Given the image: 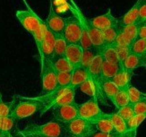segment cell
<instances>
[{"label":"cell","mask_w":146,"mask_h":137,"mask_svg":"<svg viewBox=\"0 0 146 137\" xmlns=\"http://www.w3.org/2000/svg\"><path fill=\"white\" fill-rule=\"evenodd\" d=\"M33 101H40L44 107L40 111V116L50 109H56L62 106H66L75 102V90L69 85L66 87H58L55 91L43 94L36 98H29Z\"/></svg>","instance_id":"6da1fadb"},{"label":"cell","mask_w":146,"mask_h":137,"mask_svg":"<svg viewBox=\"0 0 146 137\" xmlns=\"http://www.w3.org/2000/svg\"><path fill=\"white\" fill-rule=\"evenodd\" d=\"M18 133L23 136L31 137H65L67 134L66 124L52 119L46 124H29Z\"/></svg>","instance_id":"7a4b0ae2"},{"label":"cell","mask_w":146,"mask_h":137,"mask_svg":"<svg viewBox=\"0 0 146 137\" xmlns=\"http://www.w3.org/2000/svg\"><path fill=\"white\" fill-rule=\"evenodd\" d=\"M67 5H68L69 9H70L73 16H74L76 19L79 21L82 29H84L89 33V35H90V38L92 42L93 49L97 53H99L101 50V48L104 47L101 32L92 25L91 23V20L88 19V18L84 15V14L82 13V9L74 2V0H68Z\"/></svg>","instance_id":"3957f363"},{"label":"cell","mask_w":146,"mask_h":137,"mask_svg":"<svg viewBox=\"0 0 146 137\" xmlns=\"http://www.w3.org/2000/svg\"><path fill=\"white\" fill-rule=\"evenodd\" d=\"M102 64H103V58L100 53H97L94 57L90 67L88 68V75L89 79L91 80L94 86V90L96 92V98L98 101L102 103L105 106H108L109 104L106 101V97L103 91V79H102Z\"/></svg>","instance_id":"277c9868"},{"label":"cell","mask_w":146,"mask_h":137,"mask_svg":"<svg viewBox=\"0 0 146 137\" xmlns=\"http://www.w3.org/2000/svg\"><path fill=\"white\" fill-rule=\"evenodd\" d=\"M17 99H20L17 103L15 102L13 106L10 116L15 121L23 119L34 115L36 112L40 111L44 107V104L38 101H33L27 97L15 95Z\"/></svg>","instance_id":"5b68a950"},{"label":"cell","mask_w":146,"mask_h":137,"mask_svg":"<svg viewBox=\"0 0 146 137\" xmlns=\"http://www.w3.org/2000/svg\"><path fill=\"white\" fill-rule=\"evenodd\" d=\"M67 134L74 137H91L97 132L95 124L84 118L77 117L66 124Z\"/></svg>","instance_id":"8992f818"},{"label":"cell","mask_w":146,"mask_h":137,"mask_svg":"<svg viewBox=\"0 0 146 137\" xmlns=\"http://www.w3.org/2000/svg\"><path fill=\"white\" fill-rule=\"evenodd\" d=\"M78 116L92 123L100 118L106 117L108 113H104L99 107V101L97 99L91 98L88 101L78 105Z\"/></svg>","instance_id":"52a82bcc"},{"label":"cell","mask_w":146,"mask_h":137,"mask_svg":"<svg viewBox=\"0 0 146 137\" xmlns=\"http://www.w3.org/2000/svg\"><path fill=\"white\" fill-rule=\"evenodd\" d=\"M23 2L26 5L28 9L18 10L15 14V16L18 19V21L20 22L21 25L29 33L33 35L35 32V30L40 27L41 18L40 16H38L31 9L30 5L25 0H23Z\"/></svg>","instance_id":"ba28073f"},{"label":"cell","mask_w":146,"mask_h":137,"mask_svg":"<svg viewBox=\"0 0 146 137\" xmlns=\"http://www.w3.org/2000/svg\"><path fill=\"white\" fill-rule=\"evenodd\" d=\"M42 78V93L47 94L58 88V73H56L53 61L45 59L43 70L40 71Z\"/></svg>","instance_id":"9c48e42d"},{"label":"cell","mask_w":146,"mask_h":137,"mask_svg":"<svg viewBox=\"0 0 146 137\" xmlns=\"http://www.w3.org/2000/svg\"><path fill=\"white\" fill-rule=\"evenodd\" d=\"M82 27L79 21L74 16H69L66 18V25L63 35L67 44H80Z\"/></svg>","instance_id":"30bf717a"},{"label":"cell","mask_w":146,"mask_h":137,"mask_svg":"<svg viewBox=\"0 0 146 137\" xmlns=\"http://www.w3.org/2000/svg\"><path fill=\"white\" fill-rule=\"evenodd\" d=\"M54 119L63 124H67L77 118L78 116V104L76 102L62 106L60 108L54 109Z\"/></svg>","instance_id":"8fae6325"},{"label":"cell","mask_w":146,"mask_h":137,"mask_svg":"<svg viewBox=\"0 0 146 137\" xmlns=\"http://www.w3.org/2000/svg\"><path fill=\"white\" fill-rule=\"evenodd\" d=\"M47 26L54 34H61L64 32L65 25H66V18L60 16L56 13L53 7L52 0H50V7H49V13L48 18L45 21Z\"/></svg>","instance_id":"7c38bea8"},{"label":"cell","mask_w":146,"mask_h":137,"mask_svg":"<svg viewBox=\"0 0 146 137\" xmlns=\"http://www.w3.org/2000/svg\"><path fill=\"white\" fill-rule=\"evenodd\" d=\"M90 20L92 25L100 30L117 26L119 24V20L117 19V18L112 15L111 9L108 10L107 13H105L104 15L92 18Z\"/></svg>","instance_id":"4fadbf2b"},{"label":"cell","mask_w":146,"mask_h":137,"mask_svg":"<svg viewBox=\"0 0 146 137\" xmlns=\"http://www.w3.org/2000/svg\"><path fill=\"white\" fill-rule=\"evenodd\" d=\"M55 42H56V35L47 26L46 34L45 37H44V40L42 44V56L44 61H45V59L52 61L53 55H54Z\"/></svg>","instance_id":"5bb4252c"},{"label":"cell","mask_w":146,"mask_h":137,"mask_svg":"<svg viewBox=\"0 0 146 137\" xmlns=\"http://www.w3.org/2000/svg\"><path fill=\"white\" fill-rule=\"evenodd\" d=\"M84 49L80 44H69L66 48L65 58L69 61L74 68L81 66Z\"/></svg>","instance_id":"9a60e30c"},{"label":"cell","mask_w":146,"mask_h":137,"mask_svg":"<svg viewBox=\"0 0 146 137\" xmlns=\"http://www.w3.org/2000/svg\"><path fill=\"white\" fill-rule=\"evenodd\" d=\"M46 30H47V24H46L45 21H43L41 19L40 27L38 28L35 30V32L33 34V37L35 40L37 50H38V53H39V56H40V71L43 70L44 63H45V61H44V59H43V56H42V44H43L44 37H45V34H46Z\"/></svg>","instance_id":"2e32d148"},{"label":"cell","mask_w":146,"mask_h":137,"mask_svg":"<svg viewBox=\"0 0 146 137\" xmlns=\"http://www.w3.org/2000/svg\"><path fill=\"white\" fill-rule=\"evenodd\" d=\"M144 1L145 0H137L136 3L133 5V7L119 20V26H121V27L126 26V25H129V24L135 23V22H137L140 7Z\"/></svg>","instance_id":"e0dca14e"},{"label":"cell","mask_w":146,"mask_h":137,"mask_svg":"<svg viewBox=\"0 0 146 137\" xmlns=\"http://www.w3.org/2000/svg\"><path fill=\"white\" fill-rule=\"evenodd\" d=\"M141 24L143 23L137 21L135 23L129 24V25L123 27L120 26V34L123 36V38L128 43V45L131 46L132 43L138 39V29Z\"/></svg>","instance_id":"ac0fdd59"},{"label":"cell","mask_w":146,"mask_h":137,"mask_svg":"<svg viewBox=\"0 0 146 137\" xmlns=\"http://www.w3.org/2000/svg\"><path fill=\"white\" fill-rule=\"evenodd\" d=\"M134 75V72H129L125 70L123 66H120L118 72L114 78L112 79V82L115 83L119 89L127 88L128 85L131 83V79Z\"/></svg>","instance_id":"d6986e66"},{"label":"cell","mask_w":146,"mask_h":137,"mask_svg":"<svg viewBox=\"0 0 146 137\" xmlns=\"http://www.w3.org/2000/svg\"><path fill=\"white\" fill-rule=\"evenodd\" d=\"M125 70L129 72H134L138 67H146V59L143 57L130 53L122 65Z\"/></svg>","instance_id":"ffe728a7"},{"label":"cell","mask_w":146,"mask_h":137,"mask_svg":"<svg viewBox=\"0 0 146 137\" xmlns=\"http://www.w3.org/2000/svg\"><path fill=\"white\" fill-rule=\"evenodd\" d=\"M88 78H89V75H88L87 69H85V68L82 66L75 67L72 71V79H71L70 86L73 89L76 90L77 88H79L85 81H87Z\"/></svg>","instance_id":"44dd1931"},{"label":"cell","mask_w":146,"mask_h":137,"mask_svg":"<svg viewBox=\"0 0 146 137\" xmlns=\"http://www.w3.org/2000/svg\"><path fill=\"white\" fill-rule=\"evenodd\" d=\"M108 118L112 123L114 129L116 133L123 137L127 136V126H126V122L120 116L117 112L116 113L108 114Z\"/></svg>","instance_id":"7402d4cb"},{"label":"cell","mask_w":146,"mask_h":137,"mask_svg":"<svg viewBox=\"0 0 146 137\" xmlns=\"http://www.w3.org/2000/svg\"><path fill=\"white\" fill-rule=\"evenodd\" d=\"M55 35H56V42H55L54 55H53V59H52L53 62L61 58H65L66 48L68 46L63 33L55 34Z\"/></svg>","instance_id":"603a6c76"},{"label":"cell","mask_w":146,"mask_h":137,"mask_svg":"<svg viewBox=\"0 0 146 137\" xmlns=\"http://www.w3.org/2000/svg\"><path fill=\"white\" fill-rule=\"evenodd\" d=\"M119 30H120L119 24L117 26L110 27V28L100 30L101 35H102L104 46H115L117 38L119 33Z\"/></svg>","instance_id":"cb8c5ba5"},{"label":"cell","mask_w":146,"mask_h":137,"mask_svg":"<svg viewBox=\"0 0 146 137\" xmlns=\"http://www.w3.org/2000/svg\"><path fill=\"white\" fill-rule=\"evenodd\" d=\"M119 68H120L119 64H113V63H110V62L103 60L102 70H101L103 82L104 81H112L114 76H115L117 73L118 72Z\"/></svg>","instance_id":"d4e9b609"},{"label":"cell","mask_w":146,"mask_h":137,"mask_svg":"<svg viewBox=\"0 0 146 137\" xmlns=\"http://www.w3.org/2000/svg\"><path fill=\"white\" fill-rule=\"evenodd\" d=\"M146 118V114L143 115H135L128 121H126V126H127V136L128 137H135L136 130L139 126L143 123Z\"/></svg>","instance_id":"484cf974"},{"label":"cell","mask_w":146,"mask_h":137,"mask_svg":"<svg viewBox=\"0 0 146 137\" xmlns=\"http://www.w3.org/2000/svg\"><path fill=\"white\" fill-rule=\"evenodd\" d=\"M99 53L102 56L103 60L113 64H119L118 56L115 46H104Z\"/></svg>","instance_id":"4316f807"},{"label":"cell","mask_w":146,"mask_h":137,"mask_svg":"<svg viewBox=\"0 0 146 137\" xmlns=\"http://www.w3.org/2000/svg\"><path fill=\"white\" fill-rule=\"evenodd\" d=\"M93 124L97 128V131L100 133H105V134H115L116 131L114 129V126L110 120L108 118V116L106 117L100 118V119L94 121Z\"/></svg>","instance_id":"83f0119b"},{"label":"cell","mask_w":146,"mask_h":137,"mask_svg":"<svg viewBox=\"0 0 146 137\" xmlns=\"http://www.w3.org/2000/svg\"><path fill=\"white\" fill-rule=\"evenodd\" d=\"M102 87H103L105 97L107 99H109L112 103H114L115 97L119 91V88L112 81H104L102 83Z\"/></svg>","instance_id":"f1b7e54d"},{"label":"cell","mask_w":146,"mask_h":137,"mask_svg":"<svg viewBox=\"0 0 146 137\" xmlns=\"http://www.w3.org/2000/svg\"><path fill=\"white\" fill-rule=\"evenodd\" d=\"M131 53L143 57L146 59V40L137 39L130 46Z\"/></svg>","instance_id":"f546056e"},{"label":"cell","mask_w":146,"mask_h":137,"mask_svg":"<svg viewBox=\"0 0 146 137\" xmlns=\"http://www.w3.org/2000/svg\"><path fill=\"white\" fill-rule=\"evenodd\" d=\"M127 93H128V98H129V104H132V105H134L137 102H140V101H143L145 99L144 93L137 90L135 87H134L131 83L127 87Z\"/></svg>","instance_id":"4dcf8cb0"},{"label":"cell","mask_w":146,"mask_h":137,"mask_svg":"<svg viewBox=\"0 0 146 137\" xmlns=\"http://www.w3.org/2000/svg\"><path fill=\"white\" fill-rule=\"evenodd\" d=\"M114 105L118 109L120 108L124 107V106L129 104V98L127 93V88L125 89H119L118 92L115 97V101H114Z\"/></svg>","instance_id":"1f68e13d"},{"label":"cell","mask_w":146,"mask_h":137,"mask_svg":"<svg viewBox=\"0 0 146 137\" xmlns=\"http://www.w3.org/2000/svg\"><path fill=\"white\" fill-rule=\"evenodd\" d=\"M53 65L56 73H64V72L71 73L74 70V67L66 58H61L58 60L54 61Z\"/></svg>","instance_id":"d6a6232c"},{"label":"cell","mask_w":146,"mask_h":137,"mask_svg":"<svg viewBox=\"0 0 146 137\" xmlns=\"http://www.w3.org/2000/svg\"><path fill=\"white\" fill-rule=\"evenodd\" d=\"M96 54H97V52L95 51L93 48L84 50V52H82V62H81V66L88 70V68L90 67L94 57L96 56Z\"/></svg>","instance_id":"836d02e7"},{"label":"cell","mask_w":146,"mask_h":137,"mask_svg":"<svg viewBox=\"0 0 146 137\" xmlns=\"http://www.w3.org/2000/svg\"><path fill=\"white\" fill-rule=\"evenodd\" d=\"M15 120L11 116H0V130L2 132H10L14 127Z\"/></svg>","instance_id":"e575fe53"},{"label":"cell","mask_w":146,"mask_h":137,"mask_svg":"<svg viewBox=\"0 0 146 137\" xmlns=\"http://www.w3.org/2000/svg\"><path fill=\"white\" fill-rule=\"evenodd\" d=\"M117 113L121 116L125 122L128 121L130 118H132L134 116H135L134 113V109H133L132 104H127V105L124 106V107L118 109Z\"/></svg>","instance_id":"d590c367"},{"label":"cell","mask_w":146,"mask_h":137,"mask_svg":"<svg viewBox=\"0 0 146 137\" xmlns=\"http://www.w3.org/2000/svg\"><path fill=\"white\" fill-rule=\"evenodd\" d=\"M15 104V98L13 101L6 103L3 101L2 94L0 93V116H9L13 106Z\"/></svg>","instance_id":"8d00e7d4"},{"label":"cell","mask_w":146,"mask_h":137,"mask_svg":"<svg viewBox=\"0 0 146 137\" xmlns=\"http://www.w3.org/2000/svg\"><path fill=\"white\" fill-rule=\"evenodd\" d=\"M80 90L81 91H82L85 94L89 95L91 98H94V99H97L96 98V92H95V90H94V86L92 84V83L91 82V80L88 78L87 81L82 83L80 87ZM98 101V99H97Z\"/></svg>","instance_id":"74e56055"},{"label":"cell","mask_w":146,"mask_h":137,"mask_svg":"<svg viewBox=\"0 0 146 137\" xmlns=\"http://www.w3.org/2000/svg\"><path fill=\"white\" fill-rule=\"evenodd\" d=\"M72 72L71 73H58V87H66L71 83Z\"/></svg>","instance_id":"f35d334b"},{"label":"cell","mask_w":146,"mask_h":137,"mask_svg":"<svg viewBox=\"0 0 146 137\" xmlns=\"http://www.w3.org/2000/svg\"><path fill=\"white\" fill-rule=\"evenodd\" d=\"M117 56H118V59H119V65L122 66L124 61L126 59V58L128 57L131 53L130 50V47L128 46H115Z\"/></svg>","instance_id":"ab89813d"},{"label":"cell","mask_w":146,"mask_h":137,"mask_svg":"<svg viewBox=\"0 0 146 137\" xmlns=\"http://www.w3.org/2000/svg\"><path fill=\"white\" fill-rule=\"evenodd\" d=\"M80 46L82 48V49H84V50L93 48V47H92V40L90 38V35H89V33L86 32L84 29H82V30Z\"/></svg>","instance_id":"60d3db41"},{"label":"cell","mask_w":146,"mask_h":137,"mask_svg":"<svg viewBox=\"0 0 146 137\" xmlns=\"http://www.w3.org/2000/svg\"><path fill=\"white\" fill-rule=\"evenodd\" d=\"M135 115H143L146 114V103L145 101H140L133 105Z\"/></svg>","instance_id":"b9f144b4"},{"label":"cell","mask_w":146,"mask_h":137,"mask_svg":"<svg viewBox=\"0 0 146 137\" xmlns=\"http://www.w3.org/2000/svg\"><path fill=\"white\" fill-rule=\"evenodd\" d=\"M138 22L141 23H144L146 21V0L143 3V5L140 7V11H139V17H138Z\"/></svg>","instance_id":"7bdbcfd3"},{"label":"cell","mask_w":146,"mask_h":137,"mask_svg":"<svg viewBox=\"0 0 146 137\" xmlns=\"http://www.w3.org/2000/svg\"><path fill=\"white\" fill-rule=\"evenodd\" d=\"M138 39L146 40V25L144 23L141 24L138 29Z\"/></svg>","instance_id":"ee69618b"},{"label":"cell","mask_w":146,"mask_h":137,"mask_svg":"<svg viewBox=\"0 0 146 137\" xmlns=\"http://www.w3.org/2000/svg\"><path fill=\"white\" fill-rule=\"evenodd\" d=\"M91 137H123L119 135L118 134H105V133H100V132H96L94 133Z\"/></svg>","instance_id":"f6af8a7d"},{"label":"cell","mask_w":146,"mask_h":137,"mask_svg":"<svg viewBox=\"0 0 146 137\" xmlns=\"http://www.w3.org/2000/svg\"><path fill=\"white\" fill-rule=\"evenodd\" d=\"M1 137H13L10 132H2Z\"/></svg>","instance_id":"bcb514c9"},{"label":"cell","mask_w":146,"mask_h":137,"mask_svg":"<svg viewBox=\"0 0 146 137\" xmlns=\"http://www.w3.org/2000/svg\"><path fill=\"white\" fill-rule=\"evenodd\" d=\"M13 137H24V136H23L22 134H20L18 133V134H17L16 136H13Z\"/></svg>","instance_id":"7dc6e473"},{"label":"cell","mask_w":146,"mask_h":137,"mask_svg":"<svg viewBox=\"0 0 146 137\" xmlns=\"http://www.w3.org/2000/svg\"><path fill=\"white\" fill-rule=\"evenodd\" d=\"M65 137H74V136H71V135H69V134H66Z\"/></svg>","instance_id":"c3c4849f"},{"label":"cell","mask_w":146,"mask_h":137,"mask_svg":"<svg viewBox=\"0 0 146 137\" xmlns=\"http://www.w3.org/2000/svg\"><path fill=\"white\" fill-rule=\"evenodd\" d=\"M1 134H2V131L0 130V137H1Z\"/></svg>","instance_id":"681fc988"},{"label":"cell","mask_w":146,"mask_h":137,"mask_svg":"<svg viewBox=\"0 0 146 137\" xmlns=\"http://www.w3.org/2000/svg\"><path fill=\"white\" fill-rule=\"evenodd\" d=\"M145 96V95H144ZM144 101H145V103H146V96H145V99H144Z\"/></svg>","instance_id":"f907efd6"},{"label":"cell","mask_w":146,"mask_h":137,"mask_svg":"<svg viewBox=\"0 0 146 137\" xmlns=\"http://www.w3.org/2000/svg\"><path fill=\"white\" fill-rule=\"evenodd\" d=\"M144 24H145V25H146V21H145V22H144Z\"/></svg>","instance_id":"816d5d0a"},{"label":"cell","mask_w":146,"mask_h":137,"mask_svg":"<svg viewBox=\"0 0 146 137\" xmlns=\"http://www.w3.org/2000/svg\"><path fill=\"white\" fill-rule=\"evenodd\" d=\"M24 137H31V136H24Z\"/></svg>","instance_id":"f5cc1de1"},{"label":"cell","mask_w":146,"mask_h":137,"mask_svg":"<svg viewBox=\"0 0 146 137\" xmlns=\"http://www.w3.org/2000/svg\"><path fill=\"white\" fill-rule=\"evenodd\" d=\"M144 95H145V96H146V93H144Z\"/></svg>","instance_id":"db71d44e"}]
</instances>
